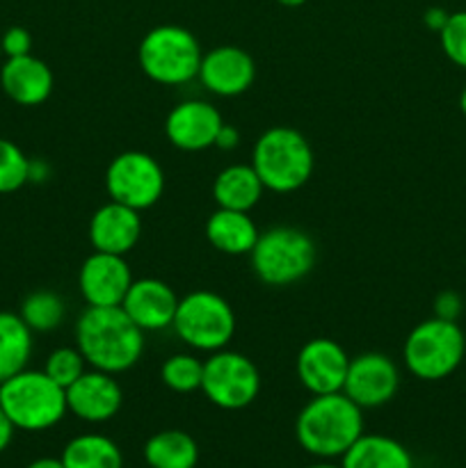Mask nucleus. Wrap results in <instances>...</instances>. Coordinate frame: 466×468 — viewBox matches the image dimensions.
Wrapping results in <instances>:
<instances>
[{
    "label": "nucleus",
    "mask_w": 466,
    "mask_h": 468,
    "mask_svg": "<svg viewBox=\"0 0 466 468\" xmlns=\"http://www.w3.org/2000/svg\"><path fill=\"white\" fill-rule=\"evenodd\" d=\"M76 347L90 368L119 375L142 359L144 332L122 306H87L76 323Z\"/></svg>",
    "instance_id": "1"
},
{
    "label": "nucleus",
    "mask_w": 466,
    "mask_h": 468,
    "mask_svg": "<svg viewBox=\"0 0 466 468\" xmlns=\"http://www.w3.org/2000/svg\"><path fill=\"white\" fill-rule=\"evenodd\" d=\"M364 434V410L343 391L313 396L295 420L297 443L318 460H336Z\"/></svg>",
    "instance_id": "2"
},
{
    "label": "nucleus",
    "mask_w": 466,
    "mask_h": 468,
    "mask_svg": "<svg viewBox=\"0 0 466 468\" xmlns=\"http://www.w3.org/2000/svg\"><path fill=\"white\" fill-rule=\"evenodd\" d=\"M249 165L259 174L265 190L288 195L306 186L313 174L315 155L300 131L274 126L256 140Z\"/></svg>",
    "instance_id": "3"
},
{
    "label": "nucleus",
    "mask_w": 466,
    "mask_h": 468,
    "mask_svg": "<svg viewBox=\"0 0 466 468\" xmlns=\"http://www.w3.org/2000/svg\"><path fill=\"white\" fill-rule=\"evenodd\" d=\"M0 407L16 430L44 432L67 416V391L44 370H21L0 384Z\"/></svg>",
    "instance_id": "4"
},
{
    "label": "nucleus",
    "mask_w": 466,
    "mask_h": 468,
    "mask_svg": "<svg viewBox=\"0 0 466 468\" xmlns=\"http://www.w3.org/2000/svg\"><path fill=\"white\" fill-rule=\"evenodd\" d=\"M251 256V270L256 277L272 288L291 286L302 282L315 265V242L297 227H272L256 240Z\"/></svg>",
    "instance_id": "5"
},
{
    "label": "nucleus",
    "mask_w": 466,
    "mask_h": 468,
    "mask_svg": "<svg viewBox=\"0 0 466 468\" xmlns=\"http://www.w3.org/2000/svg\"><path fill=\"white\" fill-rule=\"evenodd\" d=\"M199 39L187 27L158 26L144 35L137 50L142 71L158 85L178 87L195 80L201 67Z\"/></svg>",
    "instance_id": "6"
},
{
    "label": "nucleus",
    "mask_w": 466,
    "mask_h": 468,
    "mask_svg": "<svg viewBox=\"0 0 466 468\" xmlns=\"http://www.w3.org/2000/svg\"><path fill=\"white\" fill-rule=\"evenodd\" d=\"M464 352L466 338L460 324L429 318L411 329L402 347V359L414 378L439 382L460 368Z\"/></svg>",
    "instance_id": "7"
},
{
    "label": "nucleus",
    "mask_w": 466,
    "mask_h": 468,
    "mask_svg": "<svg viewBox=\"0 0 466 468\" xmlns=\"http://www.w3.org/2000/svg\"><path fill=\"white\" fill-rule=\"evenodd\" d=\"M172 327L192 350L217 352L224 350L236 334V314L217 292L195 291L178 300Z\"/></svg>",
    "instance_id": "8"
},
{
    "label": "nucleus",
    "mask_w": 466,
    "mask_h": 468,
    "mask_svg": "<svg viewBox=\"0 0 466 468\" xmlns=\"http://www.w3.org/2000/svg\"><path fill=\"white\" fill-rule=\"evenodd\" d=\"M201 391L219 410H245L259 398L260 373L249 356L224 347L204 361Z\"/></svg>",
    "instance_id": "9"
},
{
    "label": "nucleus",
    "mask_w": 466,
    "mask_h": 468,
    "mask_svg": "<svg viewBox=\"0 0 466 468\" xmlns=\"http://www.w3.org/2000/svg\"><path fill=\"white\" fill-rule=\"evenodd\" d=\"M105 190L110 199L135 210H146L164 192V172L154 155L144 151H123L105 169Z\"/></svg>",
    "instance_id": "10"
},
{
    "label": "nucleus",
    "mask_w": 466,
    "mask_h": 468,
    "mask_svg": "<svg viewBox=\"0 0 466 468\" xmlns=\"http://www.w3.org/2000/svg\"><path fill=\"white\" fill-rule=\"evenodd\" d=\"M400 388V370L391 356L365 352L350 359L343 393L361 410H377L396 398Z\"/></svg>",
    "instance_id": "11"
},
{
    "label": "nucleus",
    "mask_w": 466,
    "mask_h": 468,
    "mask_svg": "<svg viewBox=\"0 0 466 468\" xmlns=\"http://www.w3.org/2000/svg\"><path fill=\"white\" fill-rule=\"evenodd\" d=\"M350 356L341 343L332 338H313L297 355V379L311 396L343 391Z\"/></svg>",
    "instance_id": "12"
},
{
    "label": "nucleus",
    "mask_w": 466,
    "mask_h": 468,
    "mask_svg": "<svg viewBox=\"0 0 466 468\" xmlns=\"http://www.w3.org/2000/svg\"><path fill=\"white\" fill-rule=\"evenodd\" d=\"M132 283L126 256L94 251L85 259L78 272V288L87 306H122Z\"/></svg>",
    "instance_id": "13"
},
{
    "label": "nucleus",
    "mask_w": 466,
    "mask_h": 468,
    "mask_svg": "<svg viewBox=\"0 0 466 468\" xmlns=\"http://www.w3.org/2000/svg\"><path fill=\"white\" fill-rule=\"evenodd\" d=\"M224 119L208 101H183L164 119V135L181 151H204L215 146Z\"/></svg>",
    "instance_id": "14"
},
{
    "label": "nucleus",
    "mask_w": 466,
    "mask_h": 468,
    "mask_svg": "<svg viewBox=\"0 0 466 468\" xmlns=\"http://www.w3.org/2000/svg\"><path fill=\"white\" fill-rule=\"evenodd\" d=\"M123 405V391L114 375L103 370H85L67 388V407L85 423H105L114 419Z\"/></svg>",
    "instance_id": "15"
},
{
    "label": "nucleus",
    "mask_w": 466,
    "mask_h": 468,
    "mask_svg": "<svg viewBox=\"0 0 466 468\" xmlns=\"http://www.w3.org/2000/svg\"><path fill=\"white\" fill-rule=\"evenodd\" d=\"M196 78L210 94L224 96V99L240 96L254 85V58L238 46H217L204 53Z\"/></svg>",
    "instance_id": "16"
},
{
    "label": "nucleus",
    "mask_w": 466,
    "mask_h": 468,
    "mask_svg": "<svg viewBox=\"0 0 466 468\" xmlns=\"http://www.w3.org/2000/svg\"><path fill=\"white\" fill-rule=\"evenodd\" d=\"M122 309L142 332H160V329L172 327L178 297L174 288L160 279H132Z\"/></svg>",
    "instance_id": "17"
},
{
    "label": "nucleus",
    "mask_w": 466,
    "mask_h": 468,
    "mask_svg": "<svg viewBox=\"0 0 466 468\" xmlns=\"http://www.w3.org/2000/svg\"><path fill=\"white\" fill-rule=\"evenodd\" d=\"M87 233H90V242L91 247H94V251L126 256L128 251L140 242V210L128 208V206L117 204V201L110 199L108 204L101 206V208L91 215Z\"/></svg>",
    "instance_id": "18"
},
{
    "label": "nucleus",
    "mask_w": 466,
    "mask_h": 468,
    "mask_svg": "<svg viewBox=\"0 0 466 468\" xmlns=\"http://www.w3.org/2000/svg\"><path fill=\"white\" fill-rule=\"evenodd\" d=\"M53 71L44 59L35 55L7 58L0 64V87L18 105L35 108L53 91Z\"/></svg>",
    "instance_id": "19"
},
{
    "label": "nucleus",
    "mask_w": 466,
    "mask_h": 468,
    "mask_svg": "<svg viewBox=\"0 0 466 468\" xmlns=\"http://www.w3.org/2000/svg\"><path fill=\"white\" fill-rule=\"evenodd\" d=\"M260 231L249 213L217 208L206 222V238L217 251L228 256L249 254Z\"/></svg>",
    "instance_id": "20"
},
{
    "label": "nucleus",
    "mask_w": 466,
    "mask_h": 468,
    "mask_svg": "<svg viewBox=\"0 0 466 468\" xmlns=\"http://www.w3.org/2000/svg\"><path fill=\"white\" fill-rule=\"evenodd\" d=\"M265 186L251 165H228L215 176L213 199L217 208L249 213L263 197Z\"/></svg>",
    "instance_id": "21"
},
{
    "label": "nucleus",
    "mask_w": 466,
    "mask_h": 468,
    "mask_svg": "<svg viewBox=\"0 0 466 468\" xmlns=\"http://www.w3.org/2000/svg\"><path fill=\"white\" fill-rule=\"evenodd\" d=\"M341 460V468H414L409 451L387 434L364 432Z\"/></svg>",
    "instance_id": "22"
},
{
    "label": "nucleus",
    "mask_w": 466,
    "mask_h": 468,
    "mask_svg": "<svg viewBox=\"0 0 466 468\" xmlns=\"http://www.w3.org/2000/svg\"><path fill=\"white\" fill-rule=\"evenodd\" d=\"M32 356V329L18 314L0 311V384L26 370Z\"/></svg>",
    "instance_id": "23"
},
{
    "label": "nucleus",
    "mask_w": 466,
    "mask_h": 468,
    "mask_svg": "<svg viewBox=\"0 0 466 468\" xmlns=\"http://www.w3.org/2000/svg\"><path fill=\"white\" fill-rule=\"evenodd\" d=\"M144 460L151 468H196L199 446L183 430H163L144 443Z\"/></svg>",
    "instance_id": "24"
},
{
    "label": "nucleus",
    "mask_w": 466,
    "mask_h": 468,
    "mask_svg": "<svg viewBox=\"0 0 466 468\" xmlns=\"http://www.w3.org/2000/svg\"><path fill=\"white\" fill-rule=\"evenodd\" d=\"M64 468H123V452L105 434H80L62 451Z\"/></svg>",
    "instance_id": "25"
},
{
    "label": "nucleus",
    "mask_w": 466,
    "mask_h": 468,
    "mask_svg": "<svg viewBox=\"0 0 466 468\" xmlns=\"http://www.w3.org/2000/svg\"><path fill=\"white\" fill-rule=\"evenodd\" d=\"M64 314H67V309H64V302L58 292L37 291L30 292V295L23 300L21 314L18 315H21L23 323L32 329V334H46L53 332V329H58L59 324H62Z\"/></svg>",
    "instance_id": "26"
},
{
    "label": "nucleus",
    "mask_w": 466,
    "mask_h": 468,
    "mask_svg": "<svg viewBox=\"0 0 466 468\" xmlns=\"http://www.w3.org/2000/svg\"><path fill=\"white\" fill-rule=\"evenodd\" d=\"M201 378H204V361L196 359L195 355L178 352L164 359L160 368V379L174 393H192L201 388Z\"/></svg>",
    "instance_id": "27"
},
{
    "label": "nucleus",
    "mask_w": 466,
    "mask_h": 468,
    "mask_svg": "<svg viewBox=\"0 0 466 468\" xmlns=\"http://www.w3.org/2000/svg\"><path fill=\"white\" fill-rule=\"evenodd\" d=\"M30 181V158L12 140L0 137V195L21 190Z\"/></svg>",
    "instance_id": "28"
},
{
    "label": "nucleus",
    "mask_w": 466,
    "mask_h": 468,
    "mask_svg": "<svg viewBox=\"0 0 466 468\" xmlns=\"http://www.w3.org/2000/svg\"><path fill=\"white\" fill-rule=\"evenodd\" d=\"M85 370L87 361L78 347H58L55 352H50L48 359H46L44 364V373L48 375L55 384H59L64 391H67Z\"/></svg>",
    "instance_id": "29"
},
{
    "label": "nucleus",
    "mask_w": 466,
    "mask_h": 468,
    "mask_svg": "<svg viewBox=\"0 0 466 468\" xmlns=\"http://www.w3.org/2000/svg\"><path fill=\"white\" fill-rule=\"evenodd\" d=\"M439 41H441L443 55L455 67L466 69V9L452 12L448 16V23L439 32Z\"/></svg>",
    "instance_id": "30"
},
{
    "label": "nucleus",
    "mask_w": 466,
    "mask_h": 468,
    "mask_svg": "<svg viewBox=\"0 0 466 468\" xmlns=\"http://www.w3.org/2000/svg\"><path fill=\"white\" fill-rule=\"evenodd\" d=\"M3 58H21L32 53V35L21 26H12L0 35Z\"/></svg>",
    "instance_id": "31"
},
{
    "label": "nucleus",
    "mask_w": 466,
    "mask_h": 468,
    "mask_svg": "<svg viewBox=\"0 0 466 468\" xmlns=\"http://www.w3.org/2000/svg\"><path fill=\"white\" fill-rule=\"evenodd\" d=\"M461 309H464V304H461V297L455 291H443L434 297V318L457 323L461 315Z\"/></svg>",
    "instance_id": "32"
},
{
    "label": "nucleus",
    "mask_w": 466,
    "mask_h": 468,
    "mask_svg": "<svg viewBox=\"0 0 466 468\" xmlns=\"http://www.w3.org/2000/svg\"><path fill=\"white\" fill-rule=\"evenodd\" d=\"M448 16H450V12H446L443 7H429L428 12L423 14V23L428 30L432 32H441L443 26L448 23Z\"/></svg>",
    "instance_id": "33"
},
{
    "label": "nucleus",
    "mask_w": 466,
    "mask_h": 468,
    "mask_svg": "<svg viewBox=\"0 0 466 468\" xmlns=\"http://www.w3.org/2000/svg\"><path fill=\"white\" fill-rule=\"evenodd\" d=\"M238 142H240V133H238L233 126H228V123H224V126L219 128L217 140H215V146H217V149H222V151H231V149H236Z\"/></svg>",
    "instance_id": "34"
},
{
    "label": "nucleus",
    "mask_w": 466,
    "mask_h": 468,
    "mask_svg": "<svg viewBox=\"0 0 466 468\" xmlns=\"http://www.w3.org/2000/svg\"><path fill=\"white\" fill-rule=\"evenodd\" d=\"M14 430H16V428H14L12 420L7 419V414H5L3 407H0V452L7 451V446L12 443Z\"/></svg>",
    "instance_id": "35"
},
{
    "label": "nucleus",
    "mask_w": 466,
    "mask_h": 468,
    "mask_svg": "<svg viewBox=\"0 0 466 468\" xmlns=\"http://www.w3.org/2000/svg\"><path fill=\"white\" fill-rule=\"evenodd\" d=\"M26 468H64L59 457H39V460L30 462Z\"/></svg>",
    "instance_id": "36"
},
{
    "label": "nucleus",
    "mask_w": 466,
    "mask_h": 468,
    "mask_svg": "<svg viewBox=\"0 0 466 468\" xmlns=\"http://www.w3.org/2000/svg\"><path fill=\"white\" fill-rule=\"evenodd\" d=\"M279 5H283V7H300V5H304L306 0H277Z\"/></svg>",
    "instance_id": "37"
},
{
    "label": "nucleus",
    "mask_w": 466,
    "mask_h": 468,
    "mask_svg": "<svg viewBox=\"0 0 466 468\" xmlns=\"http://www.w3.org/2000/svg\"><path fill=\"white\" fill-rule=\"evenodd\" d=\"M304 468H341L338 464H332V462H318V464H309Z\"/></svg>",
    "instance_id": "38"
},
{
    "label": "nucleus",
    "mask_w": 466,
    "mask_h": 468,
    "mask_svg": "<svg viewBox=\"0 0 466 468\" xmlns=\"http://www.w3.org/2000/svg\"><path fill=\"white\" fill-rule=\"evenodd\" d=\"M460 110H461V114L466 117V87L461 90V96H460Z\"/></svg>",
    "instance_id": "39"
},
{
    "label": "nucleus",
    "mask_w": 466,
    "mask_h": 468,
    "mask_svg": "<svg viewBox=\"0 0 466 468\" xmlns=\"http://www.w3.org/2000/svg\"><path fill=\"white\" fill-rule=\"evenodd\" d=\"M0 59H3V46H0Z\"/></svg>",
    "instance_id": "40"
}]
</instances>
